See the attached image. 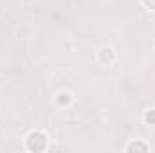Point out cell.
<instances>
[{"label":"cell","instance_id":"1","mask_svg":"<svg viewBox=\"0 0 155 153\" xmlns=\"http://www.w3.org/2000/svg\"><path fill=\"white\" fill-rule=\"evenodd\" d=\"M47 148V135L41 132H33L27 137V150L31 151H43Z\"/></svg>","mask_w":155,"mask_h":153},{"label":"cell","instance_id":"2","mask_svg":"<svg viewBox=\"0 0 155 153\" xmlns=\"http://www.w3.org/2000/svg\"><path fill=\"white\" fill-rule=\"evenodd\" d=\"M126 150H128V151H135V150H139V151H148V146L143 144V142H132Z\"/></svg>","mask_w":155,"mask_h":153},{"label":"cell","instance_id":"3","mask_svg":"<svg viewBox=\"0 0 155 153\" xmlns=\"http://www.w3.org/2000/svg\"><path fill=\"white\" fill-rule=\"evenodd\" d=\"M143 4L148 7V9H152V11H155V0H143Z\"/></svg>","mask_w":155,"mask_h":153},{"label":"cell","instance_id":"4","mask_svg":"<svg viewBox=\"0 0 155 153\" xmlns=\"http://www.w3.org/2000/svg\"><path fill=\"white\" fill-rule=\"evenodd\" d=\"M146 121H148V122H155V110H152V112L146 114Z\"/></svg>","mask_w":155,"mask_h":153}]
</instances>
